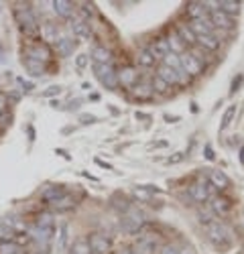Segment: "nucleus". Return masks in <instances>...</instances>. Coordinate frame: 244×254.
Segmentation results:
<instances>
[{
	"mask_svg": "<svg viewBox=\"0 0 244 254\" xmlns=\"http://www.w3.org/2000/svg\"><path fill=\"white\" fill-rule=\"evenodd\" d=\"M18 83H20V86H23V92H25V94H29V92H31V90L35 88V86H33V83H31V81H25L23 77H20V79H18Z\"/></svg>",
	"mask_w": 244,
	"mask_h": 254,
	"instance_id": "8fccbe9b",
	"label": "nucleus"
},
{
	"mask_svg": "<svg viewBox=\"0 0 244 254\" xmlns=\"http://www.w3.org/2000/svg\"><path fill=\"white\" fill-rule=\"evenodd\" d=\"M122 224H124V230L128 232V234H138V232L147 226V216H145V211L138 209L136 205H130L124 211V220H122Z\"/></svg>",
	"mask_w": 244,
	"mask_h": 254,
	"instance_id": "20e7f679",
	"label": "nucleus"
},
{
	"mask_svg": "<svg viewBox=\"0 0 244 254\" xmlns=\"http://www.w3.org/2000/svg\"><path fill=\"white\" fill-rule=\"evenodd\" d=\"M112 51L104 45H94L92 47V59L94 63H100V65H106V63H112Z\"/></svg>",
	"mask_w": 244,
	"mask_h": 254,
	"instance_id": "a878e982",
	"label": "nucleus"
},
{
	"mask_svg": "<svg viewBox=\"0 0 244 254\" xmlns=\"http://www.w3.org/2000/svg\"><path fill=\"white\" fill-rule=\"evenodd\" d=\"M199 63H203V65H208V63H212V53L210 51H206V49H201V47H197V45H193V47H189L187 49Z\"/></svg>",
	"mask_w": 244,
	"mask_h": 254,
	"instance_id": "2f4dec72",
	"label": "nucleus"
},
{
	"mask_svg": "<svg viewBox=\"0 0 244 254\" xmlns=\"http://www.w3.org/2000/svg\"><path fill=\"white\" fill-rule=\"evenodd\" d=\"M75 205H77L75 197H73V195H69V193H65L63 197H59L57 201H53V203H51V209H53V211H57V214H61V211H69V209H73Z\"/></svg>",
	"mask_w": 244,
	"mask_h": 254,
	"instance_id": "c85d7f7f",
	"label": "nucleus"
},
{
	"mask_svg": "<svg viewBox=\"0 0 244 254\" xmlns=\"http://www.w3.org/2000/svg\"><path fill=\"white\" fill-rule=\"evenodd\" d=\"M220 43L222 41H218L214 35H203V37H197V47H201V49H206V51H210L212 55L220 49Z\"/></svg>",
	"mask_w": 244,
	"mask_h": 254,
	"instance_id": "c756f323",
	"label": "nucleus"
},
{
	"mask_svg": "<svg viewBox=\"0 0 244 254\" xmlns=\"http://www.w3.org/2000/svg\"><path fill=\"white\" fill-rule=\"evenodd\" d=\"M12 14H14L16 25L20 27V31H23V33L31 35V33H35L39 29V18H37L35 10L29 4H16Z\"/></svg>",
	"mask_w": 244,
	"mask_h": 254,
	"instance_id": "f257e3e1",
	"label": "nucleus"
},
{
	"mask_svg": "<svg viewBox=\"0 0 244 254\" xmlns=\"http://www.w3.org/2000/svg\"><path fill=\"white\" fill-rule=\"evenodd\" d=\"M88 242H90L92 254H110L112 252V242L104 234H98V232H94V234L88 236Z\"/></svg>",
	"mask_w": 244,
	"mask_h": 254,
	"instance_id": "1a4fd4ad",
	"label": "nucleus"
},
{
	"mask_svg": "<svg viewBox=\"0 0 244 254\" xmlns=\"http://www.w3.org/2000/svg\"><path fill=\"white\" fill-rule=\"evenodd\" d=\"M55 47V53H57V57H71L73 55V51H75V47H77V41H75V37H59V41L53 45Z\"/></svg>",
	"mask_w": 244,
	"mask_h": 254,
	"instance_id": "4468645a",
	"label": "nucleus"
},
{
	"mask_svg": "<svg viewBox=\"0 0 244 254\" xmlns=\"http://www.w3.org/2000/svg\"><path fill=\"white\" fill-rule=\"evenodd\" d=\"M8 106H10V102H8V96L0 92V114H6Z\"/></svg>",
	"mask_w": 244,
	"mask_h": 254,
	"instance_id": "37998d69",
	"label": "nucleus"
},
{
	"mask_svg": "<svg viewBox=\"0 0 244 254\" xmlns=\"http://www.w3.org/2000/svg\"><path fill=\"white\" fill-rule=\"evenodd\" d=\"M67 191H65V187L63 185H49V187H45L43 191H41V201L43 203H53V201H57L59 197H63Z\"/></svg>",
	"mask_w": 244,
	"mask_h": 254,
	"instance_id": "aec40b11",
	"label": "nucleus"
},
{
	"mask_svg": "<svg viewBox=\"0 0 244 254\" xmlns=\"http://www.w3.org/2000/svg\"><path fill=\"white\" fill-rule=\"evenodd\" d=\"M208 181L218 189V191H226V189L230 187V177L220 171V169H208Z\"/></svg>",
	"mask_w": 244,
	"mask_h": 254,
	"instance_id": "dca6fc26",
	"label": "nucleus"
},
{
	"mask_svg": "<svg viewBox=\"0 0 244 254\" xmlns=\"http://www.w3.org/2000/svg\"><path fill=\"white\" fill-rule=\"evenodd\" d=\"M51 6H53V12L63 20H71V16L75 12V4L69 2V0H53Z\"/></svg>",
	"mask_w": 244,
	"mask_h": 254,
	"instance_id": "a211bd4d",
	"label": "nucleus"
},
{
	"mask_svg": "<svg viewBox=\"0 0 244 254\" xmlns=\"http://www.w3.org/2000/svg\"><path fill=\"white\" fill-rule=\"evenodd\" d=\"M214 220H218L216 216H214V211L208 207V209H203V207H199L197 209V222L201 224V226H208V224H212Z\"/></svg>",
	"mask_w": 244,
	"mask_h": 254,
	"instance_id": "c9c22d12",
	"label": "nucleus"
},
{
	"mask_svg": "<svg viewBox=\"0 0 244 254\" xmlns=\"http://www.w3.org/2000/svg\"><path fill=\"white\" fill-rule=\"evenodd\" d=\"M159 242L155 240V236H142L138 242H136V246H134V252L136 254H155V252H159Z\"/></svg>",
	"mask_w": 244,
	"mask_h": 254,
	"instance_id": "412c9836",
	"label": "nucleus"
},
{
	"mask_svg": "<svg viewBox=\"0 0 244 254\" xmlns=\"http://www.w3.org/2000/svg\"><path fill=\"white\" fill-rule=\"evenodd\" d=\"M57 155H61V157H63V159H69V155H67V153H65V151H61V149H59V151H57Z\"/></svg>",
	"mask_w": 244,
	"mask_h": 254,
	"instance_id": "4d7b16f0",
	"label": "nucleus"
},
{
	"mask_svg": "<svg viewBox=\"0 0 244 254\" xmlns=\"http://www.w3.org/2000/svg\"><path fill=\"white\" fill-rule=\"evenodd\" d=\"M179 254H197V252H195L191 246H183V248L179 250Z\"/></svg>",
	"mask_w": 244,
	"mask_h": 254,
	"instance_id": "603ef678",
	"label": "nucleus"
},
{
	"mask_svg": "<svg viewBox=\"0 0 244 254\" xmlns=\"http://www.w3.org/2000/svg\"><path fill=\"white\" fill-rule=\"evenodd\" d=\"M136 63H138L140 67L151 69V67H155L157 63H159V59H157L147 47H142V49H138V53H136Z\"/></svg>",
	"mask_w": 244,
	"mask_h": 254,
	"instance_id": "cd10ccee",
	"label": "nucleus"
},
{
	"mask_svg": "<svg viewBox=\"0 0 244 254\" xmlns=\"http://www.w3.org/2000/svg\"><path fill=\"white\" fill-rule=\"evenodd\" d=\"M155 75H159L163 81H167L171 88L179 86V71L173 69V67H169V65H163V63H159V67H157V73H155Z\"/></svg>",
	"mask_w": 244,
	"mask_h": 254,
	"instance_id": "4be33fe9",
	"label": "nucleus"
},
{
	"mask_svg": "<svg viewBox=\"0 0 244 254\" xmlns=\"http://www.w3.org/2000/svg\"><path fill=\"white\" fill-rule=\"evenodd\" d=\"M69 254H92V248H90L88 238H77L71 244V252Z\"/></svg>",
	"mask_w": 244,
	"mask_h": 254,
	"instance_id": "72a5a7b5",
	"label": "nucleus"
},
{
	"mask_svg": "<svg viewBox=\"0 0 244 254\" xmlns=\"http://www.w3.org/2000/svg\"><path fill=\"white\" fill-rule=\"evenodd\" d=\"M20 55L35 59V61H41V63H49L51 57H53V49H51V45L45 43V41H33V43L23 47Z\"/></svg>",
	"mask_w": 244,
	"mask_h": 254,
	"instance_id": "7ed1b4c3",
	"label": "nucleus"
},
{
	"mask_svg": "<svg viewBox=\"0 0 244 254\" xmlns=\"http://www.w3.org/2000/svg\"><path fill=\"white\" fill-rule=\"evenodd\" d=\"M79 122H81V124H96L98 118H96L94 114H81V116H79Z\"/></svg>",
	"mask_w": 244,
	"mask_h": 254,
	"instance_id": "de8ad7c7",
	"label": "nucleus"
},
{
	"mask_svg": "<svg viewBox=\"0 0 244 254\" xmlns=\"http://www.w3.org/2000/svg\"><path fill=\"white\" fill-rule=\"evenodd\" d=\"M69 31L73 33L75 39H81V41H90L92 39V27H90L88 20H84L81 16L69 20Z\"/></svg>",
	"mask_w": 244,
	"mask_h": 254,
	"instance_id": "9d476101",
	"label": "nucleus"
},
{
	"mask_svg": "<svg viewBox=\"0 0 244 254\" xmlns=\"http://www.w3.org/2000/svg\"><path fill=\"white\" fill-rule=\"evenodd\" d=\"M181 159H183V153H175V157H171L169 163H179Z\"/></svg>",
	"mask_w": 244,
	"mask_h": 254,
	"instance_id": "864d4df0",
	"label": "nucleus"
},
{
	"mask_svg": "<svg viewBox=\"0 0 244 254\" xmlns=\"http://www.w3.org/2000/svg\"><path fill=\"white\" fill-rule=\"evenodd\" d=\"M151 86H153V92L159 94V96H165V94H169V90H171L169 83H167V81H163L159 75H153Z\"/></svg>",
	"mask_w": 244,
	"mask_h": 254,
	"instance_id": "473e14b6",
	"label": "nucleus"
},
{
	"mask_svg": "<svg viewBox=\"0 0 244 254\" xmlns=\"http://www.w3.org/2000/svg\"><path fill=\"white\" fill-rule=\"evenodd\" d=\"M242 81H244V75H242V73H238V77H234V81H232V88H230V94H236V92L240 90V86H242Z\"/></svg>",
	"mask_w": 244,
	"mask_h": 254,
	"instance_id": "a18cd8bd",
	"label": "nucleus"
},
{
	"mask_svg": "<svg viewBox=\"0 0 244 254\" xmlns=\"http://www.w3.org/2000/svg\"><path fill=\"white\" fill-rule=\"evenodd\" d=\"M234 116H236V104L228 106V110H226V112H224V116H222V124H220V132H224V130H226V128H228V126L232 124Z\"/></svg>",
	"mask_w": 244,
	"mask_h": 254,
	"instance_id": "f704fd0d",
	"label": "nucleus"
},
{
	"mask_svg": "<svg viewBox=\"0 0 244 254\" xmlns=\"http://www.w3.org/2000/svg\"><path fill=\"white\" fill-rule=\"evenodd\" d=\"M240 6H242V4H240V2H234V0H220L216 10H222V12H226V14H230V16H238Z\"/></svg>",
	"mask_w": 244,
	"mask_h": 254,
	"instance_id": "7c9ffc66",
	"label": "nucleus"
},
{
	"mask_svg": "<svg viewBox=\"0 0 244 254\" xmlns=\"http://www.w3.org/2000/svg\"><path fill=\"white\" fill-rule=\"evenodd\" d=\"M132 193H134V197H138L140 201H149V199H151V191H149L145 185H142V187H134Z\"/></svg>",
	"mask_w": 244,
	"mask_h": 254,
	"instance_id": "a19ab883",
	"label": "nucleus"
},
{
	"mask_svg": "<svg viewBox=\"0 0 244 254\" xmlns=\"http://www.w3.org/2000/svg\"><path fill=\"white\" fill-rule=\"evenodd\" d=\"M88 63H90V57H88V55H77V57H75V65H77L79 69H84Z\"/></svg>",
	"mask_w": 244,
	"mask_h": 254,
	"instance_id": "49530a36",
	"label": "nucleus"
},
{
	"mask_svg": "<svg viewBox=\"0 0 244 254\" xmlns=\"http://www.w3.org/2000/svg\"><path fill=\"white\" fill-rule=\"evenodd\" d=\"M187 25H189V29L193 31L195 37H203V35H212L214 33V25H212V20L208 16L197 18V20H187Z\"/></svg>",
	"mask_w": 244,
	"mask_h": 254,
	"instance_id": "f3484780",
	"label": "nucleus"
},
{
	"mask_svg": "<svg viewBox=\"0 0 244 254\" xmlns=\"http://www.w3.org/2000/svg\"><path fill=\"white\" fill-rule=\"evenodd\" d=\"M94 73L98 77V81L110 92L118 90V75H116V67L112 63H106V65H100V63H94Z\"/></svg>",
	"mask_w": 244,
	"mask_h": 254,
	"instance_id": "39448f33",
	"label": "nucleus"
},
{
	"mask_svg": "<svg viewBox=\"0 0 244 254\" xmlns=\"http://www.w3.org/2000/svg\"><path fill=\"white\" fill-rule=\"evenodd\" d=\"M232 199H228L226 195H216L210 199V209L214 211L216 218H226L230 211H232Z\"/></svg>",
	"mask_w": 244,
	"mask_h": 254,
	"instance_id": "9b49d317",
	"label": "nucleus"
},
{
	"mask_svg": "<svg viewBox=\"0 0 244 254\" xmlns=\"http://www.w3.org/2000/svg\"><path fill=\"white\" fill-rule=\"evenodd\" d=\"M173 29H175V33L179 35V39L187 45V49H189V47H193V45L197 43V37L193 35V31L189 29V25L185 23V20H177V23L173 25Z\"/></svg>",
	"mask_w": 244,
	"mask_h": 254,
	"instance_id": "2eb2a0df",
	"label": "nucleus"
},
{
	"mask_svg": "<svg viewBox=\"0 0 244 254\" xmlns=\"http://www.w3.org/2000/svg\"><path fill=\"white\" fill-rule=\"evenodd\" d=\"M240 163L244 165V146H240Z\"/></svg>",
	"mask_w": 244,
	"mask_h": 254,
	"instance_id": "13d9d810",
	"label": "nucleus"
},
{
	"mask_svg": "<svg viewBox=\"0 0 244 254\" xmlns=\"http://www.w3.org/2000/svg\"><path fill=\"white\" fill-rule=\"evenodd\" d=\"M208 18L212 20V25H214L216 31H224V33H226V31H232L236 27V16H230V14L222 12V10H212L208 14Z\"/></svg>",
	"mask_w": 244,
	"mask_h": 254,
	"instance_id": "6e6552de",
	"label": "nucleus"
},
{
	"mask_svg": "<svg viewBox=\"0 0 244 254\" xmlns=\"http://www.w3.org/2000/svg\"><path fill=\"white\" fill-rule=\"evenodd\" d=\"M161 63H163V65H169V67L181 71V59H179V55H175V53H171V51L161 59Z\"/></svg>",
	"mask_w": 244,
	"mask_h": 254,
	"instance_id": "e433bc0d",
	"label": "nucleus"
},
{
	"mask_svg": "<svg viewBox=\"0 0 244 254\" xmlns=\"http://www.w3.org/2000/svg\"><path fill=\"white\" fill-rule=\"evenodd\" d=\"M41 41H45L47 45H55L59 41V27L55 23L41 25Z\"/></svg>",
	"mask_w": 244,
	"mask_h": 254,
	"instance_id": "393cba45",
	"label": "nucleus"
},
{
	"mask_svg": "<svg viewBox=\"0 0 244 254\" xmlns=\"http://www.w3.org/2000/svg\"><path fill=\"white\" fill-rule=\"evenodd\" d=\"M67 234H69V226L63 224V226L59 228V240H57L59 250H65V248H67Z\"/></svg>",
	"mask_w": 244,
	"mask_h": 254,
	"instance_id": "ea45409f",
	"label": "nucleus"
},
{
	"mask_svg": "<svg viewBox=\"0 0 244 254\" xmlns=\"http://www.w3.org/2000/svg\"><path fill=\"white\" fill-rule=\"evenodd\" d=\"M120 254H136V252H134V250H122Z\"/></svg>",
	"mask_w": 244,
	"mask_h": 254,
	"instance_id": "bf43d9fd",
	"label": "nucleus"
},
{
	"mask_svg": "<svg viewBox=\"0 0 244 254\" xmlns=\"http://www.w3.org/2000/svg\"><path fill=\"white\" fill-rule=\"evenodd\" d=\"M203 155H206L208 161H214V159H216V155H214V151H212V146H210V144L203 146Z\"/></svg>",
	"mask_w": 244,
	"mask_h": 254,
	"instance_id": "3c124183",
	"label": "nucleus"
},
{
	"mask_svg": "<svg viewBox=\"0 0 244 254\" xmlns=\"http://www.w3.org/2000/svg\"><path fill=\"white\" fill-rule=\"evenodd\" d=\"M116 75H118V88H124L128 92L140 81V75H138L136 67H132V65H124V67L116 69Z\"/></svg>",
	"mask_w": 244,
	"mask_h": 254,
	"instance_id": "423d86ee",
	"label": "nucleus"
},
{
	"mask_svg": "<svg viewBox=\"0 0 244 254\" xmlns=\"http://www.w3.org/2000/svg\"><path fill=\"white\" fill-rule=\"evenodd\" d=\"M59 92H61L59 86H49V88L43 92V96H45V98H51V96H55V94H59Z\"/></svg>",
	"mask_w": 244,
	"mask_h": 254,
	"instance_id": "09e8293b",
	"label": "nucleus"
},
{
	"mask_svg": "<svg viewBox=\"0 0 244 254\" xmlns=\"http://www.w3.org/2000/svg\"><path fill=\"white\" fill-rule=\"evenodd\" d=\"M14 236H16V232L8 226V222H6V224H0V242L14 240Z\"/></svg>",
	"mask_w": 244,
	"mask_h": 254,
	"instance_id": "58836bf2",
	"label": "nucleus"
},
{
	"mask_svg": "<svg viewBox=\"0 0 244 254\" xmlns=\"http://www.w3.org/2000/svg\"><path fill=\"white\" fill-rule=\"evenodd\" d=\"M165 39H167V45H169V51H171V53H175V55H183V53L187 51V45L179 39V35L175 33L173 27L167 31V37H165Z\"/></svg>",
	"mask_w": 244,
	"mask_h": 254,
	"instance_id": "5701e85b",
	"label": "nucleus"
},
{
	"mask_svg": "<svg viewBox=\"0 0 244 254\" xmlns=\"http://www.w3.org/2000/svg\"><path fill=\"white\" fill-rule=\"evenodd\" d=\"M96 163H98L100 167H106V169H112V167H110L108 163H104V161H100V159H96Z\"/></svg>",
	"mask_w": 244,
	"mask_h": 254,
	"instance_id": "6e6d98bb",
	"label": "nucleus"
},
{
	"mask_svg": "<svg viewBox=\"0 0 244 254\" xmlns=\"http://www.w3.org/2000/svg\"><path fill=\"white\" fill-rule=\"evenodd\" d=\"M0 254H20V246L14 240L0 242Z\"/></svg>",
	"mask_w": 244,
	"mask_h": 254,
	"instance_id": "4c0bfd02",
	"label": "nucleus"
},
{
	"mask_svg": "<svg viewBox=\"0 0 244 254\" xmlns=\"http://www.w3.org/2000/svg\"><path fill=\"white\" fill-rule=\"evenodd\" d=\"M191 79H193V77H189L185 71L181 69V71H179V88H185V86H189Z\"/></svg>",
	"mask_w": 244,
	"mask_h": 254,
	"instance_id": "c03bdc74",
	"label": "nucleus"
},
{
	"mask_svg": "<svg viewBox=\"0 0 244 254\" xmlns=\"http://www.w3.org/2000/svg\"><path fill=\"white\" fill-rule=\"evenodd\" d=\"M179 246L177 244H173V242H167V244H163L161 248H159V252L157 254H179Z\"/></svg>",
	"mask_w": 244,
	"mask_h": 254,
	"instance_id": "79ce46f5",
	"label": "nucleus"
},
{
	"mask_svg": "<svg viewBox=\"0 0 244 254\" xmlns=\"http://www.w3.org/2000/svg\"><path fill=\"white\" fill-rule=\"evenodd\" d=\"M20 63H23V67H25L33 77L45 75V73H47V65H49V63H41V61L29 59V57H20Z\"/></svg>",
	"mask_w": 244,
	"mask_h": 254,
	"instance_id": "6ab92c4d",
	"label": "nucleus"
},
{
	"mask_svg": "<svg viewBox=\"0 0 244 254\" xmlns=\"http://www.w3.org/2000/svg\"><path fill=\"white\" fill-rule=\"evenodd\" d=\"M206 228V236L208 240L216 246V248H224V246H228L232 242V232L226 224H222L220 220H214L212 224L208 226H203Z\"/></svg>",
	"mask_w": 244,
	"mask_h": 254,
	"instance_id": "f03ea898",
	"label": "nucleus"
},
{
	"mask_svg": "<svg viewBox=\"0 0 244 254\" xmlns=\"http://www.w3.org/2000/svg\"><path fill=\"white\" fill-rule=\"evenodd\" d=\"M189 197L195 201V203H206L210 199V187H208V181L206 179H199L195 183L189 185Z\"/></svg>",
	"mask_w": 244,
	"mask_h": 254,
	"instance_id": "f8f14e48",
	"label": "nucleus"
},
{
	"mask_svg": "<svg viewBox=\"0 0 244 254\" xmlns=\"http://www.w3.org/2000/svg\"><path fill=\"white\" fill-rule=\"evenodd\" d=\"M136 118H140V120H149V114H142V112H136Z\"/></svg>",
	"mask_w": 244,
	"mask_h": 254,
	"instance_id": "5fc2aeb1",
	"label": "nucleus"
},
{
	"mask_svg": "<svg viewBox=\"0 0 244 254\" xmlns=\"http://www.w3.org/2000/svg\"><path fill=\"white\" fill-rule=\"evenodd\" d=\"M153 96H155V92H153L151 81H145V79H140L130 90V98L134 102H149V100H153Z\"/></svg>",
	"mask_w": 244,
	"mask_h": 254,
	"instance_id": "ddd939ff",
	"label": "nucleus"
},
{
	"mask_svg": "<svg viewBox=\"0 0 244 254\" xmlns=\"http://www.w3.org/2000/svg\"><path fill=\"white\" fill-rule=\"evenodd\" d=\"M208 8L203 2H187L185 4V16L189 20H197V18H203V16H208Z\"/></svg>",
	"mask_w": 244,
	"mask_h": 254,
	"instance_id": "bb28decb",
	"label": "nucleus"
},
{
	"mask_svg": "<svg viewBox=\"0 0 244 254\" xmlns=\"http://www.w3.org/2000/svg\"><path fill=\"white\" fill-rule=\"evenodd\" d=\"M179 59H181V69L185 71L189 77H199V75H203V71H206V65H203V63H199L189 51H185L183 55H179Z\"/></svg>",
	"mask_w": 244,
	"mask_h": 254,
	"instance_id": "0eeeda50",
	"label": "nucleus"
},
{
	"mask_svg": "<svg viewBox=\"0 0 244 254\" xmlns=\"http://www.w3.org/2000/svg\"><path fill=\"white\" fill-rule=\"evenodd\" d=\"M147 49L161 61L163 57H165L167 53H169V45H167V39L165 37H157V39H153L151 43L147 45Z\"/></svg>",
	"mask_w": 244,
	"mask_h": 254,
	"instance_id": "b1692460",
	"label": "nucleus"
}]
</instances>
